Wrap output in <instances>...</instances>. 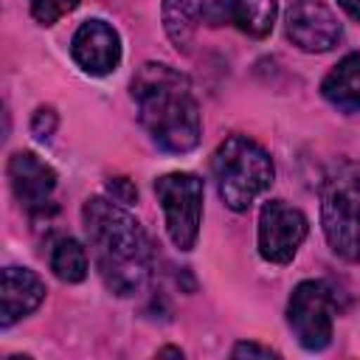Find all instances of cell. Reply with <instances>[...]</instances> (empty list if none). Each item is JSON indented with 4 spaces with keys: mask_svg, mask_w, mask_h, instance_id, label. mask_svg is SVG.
Segmentation results:
<instances>
[{
    "mask_svg": "<svg viewBox=\"0 0 360 360\" xmlns=\"http://www.w3.org/2000/svg\"><path fill=\"white\" fill-rule=\"evenodd\" d=\"M82 222L104 287L121 298L138 295L152 276V248L141 222L127 205L107 197H90Z\"/></svg>",
    "mask_w": 360,
    "mask_h": 360,
    "instance_id": "1",
    "label": "cell"
},
{
    "mask_svg": "<svg viewBox=\"0 0 360 360\" xmlns=\"http://www.w3.org/2000/svg\"><path fill=\"white\" fill-rule=\"evenodd\" d=\"M132 98L149 138L172 155H186L200 143V107L191 82L163 65L146 62L132 76Z\"/></svg>",
    "mask_w": 360,
    "mask_h": 360,
    "instance_id": "2",
    "label": "cell"
},
{
    "mask_svg": "<svg viewBox=\"0 0 360 360\" xmlns=\"http://www.w3.org/2000/svg\"><path fill=\"white\" fill-rule=\"evenodd\" d=\"M211 172L217 191L231 211H248L276 177L270 155L248 135H228L211 158Z\"/></svg>",
    "mask_w": 360,
    "mask_h": 360,
    "instance_id": "3",
    "label": "cell"
},
{
    "mask_svg": "<svg viewBox=\"0 0 360 360\" xmlns=\"http://www.w3.org/2000/svg\"><path fill=\"white\" fill-rule=\"evenodd\" d=\"M321 222L329 248L346 262H360V163L329 166L321 186Z\"/></svg>",
    "mask_w": 360,
    "mask_h": 360,
    "instance_id": "4",
    "label": "cell"
},
{
    "mask_svg": "<svg viewBox=\"0 0 360 360\" xmlns=\"http://www.w3.org/2000/svg\"><path fill=\"white\" fill-rule=\"evenodd\" d=\"M155 194L166 217L169 239L177 250H191L202 222V180L191 172H172L155 180Z\"/></svg>",
    "mask_w": 360,
    "mask_h": 360,
    "instance_id": "5",
    "label": "cell"
},
{
    "mask_svg": "<svg viewBox=\"0 0 360 360\" xmlns=\"http://www.w3.org/2000/svg\"><path fill=\"white\" fill-rule=\"evenodd\" d=\"M287 323L304 349H326L332 340V290L323 281H301L287 301Z\"/></svg>",
    "mask_w": 360,
    "mask_h": 360,
    "instance_id": "6",
    "label": "cell"
},
{
    "mask_svg": "<svg viewBox=\"0 0 360 360\" xmlns=\"http://www.w3.org/2000/svg\"><path fill=\"white\" fill-rule=\"evenodd\" d=\"M309 222L307 217L287 205L284 200H270L264 202L259 214V253L262 259L273 264H287L298 253L301 242L307 239Z\"/></svg>",
    "mask_w": 360,
    "mask_h": 360,
    "instance_id": "7",
    "label": "cell"
},
{
    "mask_svg": "<svg viewBox=\"0 0 360 360\" xmlns=\"http://www.w3.org/2000/svg\"><path fill=\"white\" fill-rule=\"evenodd\" d=\"M287 37L307 53H323L338 45L340 22L323 3L298 0L287 11Z\"/></svg>",
    "mask_w": 360,
    "mask_h": 360,
    "instance_id": "8",
    "label": "cell"
},
{
    "mask_svg": "<svg viewBox=\"0 0 360 360\" xmlns=\"http://www.w3.org/2000/svg\"><path fill=\"white\" fill-rule=\"evenodd\" d=\"M70 53L76 65L90 76H107L121 62V37L104 20H87L76 28L70 39Z\"/></svg>",
    "mask_w": 360,
    "mask_h": 360,
    "instance_id": "9",
    "label": "cell"
},
{
    "mask_svg": "<svg viewBox=\"0 0 360 360\" xmlns=\"http://www.w3.org/2000/svg\"><path fill=\"white\" fill-rule=\"evenodd\" d=\"M8 183L28 211H42L56 188V172L34 152H14L8 160Z\"/></svg>",
    "mask_w": 360,
    "mask_h": 360,
    "instance_id": "10",
    "label": "cell"
},
{
    "mask_svg": "<svg viewBox=\"0 0 360 360\" xmlns=\"http://www.w3.org/2000/svg\"><path fill=\"white\" fill-rule=\"evenodd\" d=\"M45 298L42 278L28 267H6L0 284V326H11L31 315Z\"/></svg>",
    "mask_w": 360,
    "mask_h": 360,
    "instance_id": "11",
    "label": "cell"
},
{
    "mask_svg": "<svg viewBox=\"0 0 360 360\" xmlns=\"http://www.w3.org/2000/svg\"><path fill=\"white\" fill-rule=\"evenodd\" d=\"M321 93L340 112H360V53L343 56L323 76Z\"/></svg>",
    "mask_w": 360,
    "mask_h": 360,
    "instance_id": "12",
    "label": "cell"
},
{
    "mask_svg": "<svg viewBox=\"0 0 360 360\" xmlns=\"http://www.w3.org/2000/svg\"><path fill=\"white\" fill-rule=\"evenodd\" d=\"M163 11V28L172 39V45L177 51H188L197 25H200V14H202V0H163L160 6Z\"/></svg>",
    "mask_w": 360,
    "mask_h": 360,
    "instance_id": "13",
    "label": "cell"
},
{
    "mask_svg": "<svg viewBox=\"0 0 360 360\" xmlns=\"http://www.w3.org/2000/svg\"><path fill=\"white\" fill-rule=\"evenodd\" d=\"M276 0H231V20L250 37H267L276 25Z\"/></svg>",
    "mask_w": 360,
    "mask_h": 360,
    "instance_id": "14",
    "label": "cell"
},
{
    "mask_svg": "<svg viewBox=\"0 0 360 360\" xmlns=\"http://www.w3.org/2000/svg\"><path fill=\"white\" fill-rule=\"evenodd\" d=\"M51 270L59 281H68V284L84 281V276H87V250L73 236L59 239L51 250Z\"/></svg>",
    "mask_w": 360,
    "mask_h": 360,
    "instance_id": "15",
    "label": "cell"
},
{
    "mask_svg": "<svg viewBox=\"0 0 360 360\" xmlns=\"http://www.w3.org/2000/svg\"><path fill=\"white\" fill-rule=\"evenodd\" d=\"M28 6L39 25H53L56 20L70 14L79 6V0H28Z\"/></svg>",
    "mask_w": 360,
    "mask_h": 360,
    "instance_id": "16",
    "label": "cell"
},
{
    "mask_svg": "<svg viewBox=\"0 0 360 360\" xmlns=\"http://www.w3.org/2000/svg\"><path fill=\"white\" fill-rule=\"evenodd\" d=\"M59 127V115L53 112V107H39L31 118V135L37 141H51V135Z\"/></svg>",
    "mask_w": 360,
    "mask_h": 360,
    "instance_id": "17",
    "label": "cell"
},
{
    "mask_svg": "<svg viewBox=\"0 0 360 360\" xmlns=\"http://www.w3.org/2000/svg\"><path fill=\"white\" fill-rule=\"evenodd\" d=\"M107 194H110V200H115L121 205H132L138 200V188L127 177H110L107 180Z\"/></svg>",
    "mask_w": 360,
    "mask_h": 360,
    "instance_id": "18",
    "label": "cell"
},
{
    "mask_svg": "<svg viewBox=\"0 0 360 360\" xmlns=\"http://www.w3.org/2000/svg\"><path fill=\"white\" fill-rule=\"evenodd\" d=\"M231 354L233 357H278V352H273L270 346H259V343H250V340L236 343Z\"/></svg>",
    "mask_w": 360,
    "mask_h": 360,
    "instance_id": "19",
    "label": "cell"
},
{
    "mask_svg": "<svg viewBox=\"0 0 360 360\" xmlns=\"http://www.w3.org/2000/svg\"><path fill=\"white\" fill-rule=\"evenodd\" d=\"M340 3V8L352 17V20H357L360 22V0H338Z\"/></svg>",
    "mask_w": 360,
    "mask_h": 360,
    "instance_id": "20",
    "label": "cell"
},
{
    "mask_svg": "<svg viewBox=\"0 0 360 360\" xmlns=\"http://www.w3.org/2000/svg\"><path fill=\"white\" fill-rule=\"evenodd\" d=\"M158 357H183V352L174 346H163V349H158Z\"/></svg>",
    "mask_w": 360,
    "mask_h": 360,
    "instance_id": "21",
    "label": "cell"
}]
</instances>
